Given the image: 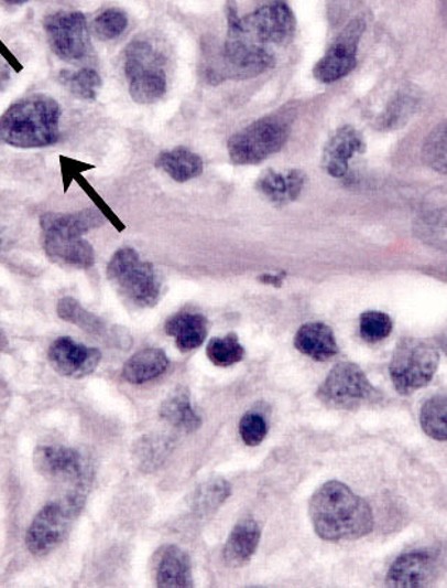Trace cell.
<instances>
[{"instance_id": "f6af8a7d", "label": "cell", "mask_w": 447, "mask_h": 588, "mask_svg": "<svg viewBox=\"0 0 447 588\" xmlns=\"http://www.w3.org/2000/svg\"><path fill=\"white\" fill-rule=\"evenodd\" d=\"M3 2H7L9 4H24L28 3L29 0H3Z\"/></svg>"}, {"instance_id": "f1b7e54d", "label": "cell", "mask_w": 447, "mask_h": 588, "mask_svg": "<svg viewBox=\"0 0 447 588\" xmlns=\"http://www.w3.org/2000/svg\"><path fill=\"white\" fill-rule=\"evenodd\" d=\"M57 316L63 321L75 323L83 331L91 335L101 336L107 332L106 322L95 313L87 311L80 302L72 297H64L57 303Z\"/></svg>"}, {"instance_id": "e0dca14e", "label": "cell", "mask_w": 447, "mask_h": 588, "mask_svg": "<svg viewBox=\"0 0 447 588\" xmlns=\"http://www.w3.org/2000/svg\"><path fill=\"white\" fill-rule=\"evenodd\" d=\"M363 151L366 143L360 131L351 126H344L334 133L324 149V167L331 178L341 179L347 175L352 157Z\"/></svg>"}, {"instance_id": "d6986e66", "label": "cell", "mask_w": 447, "mask_h": 588, "mask_svg": "<svg viewBox=\"0 0 447 588\" xmlns=\"http://www.w3.org/2000/svg\"><path fill=\"white\" fill-rule=\"evenodd\" d=\"M43 248L53 263L64 267L88 269L96 264L91 244L83 238H61L43 235Z\"/></svg>"}, {"instance_id": "4dcf8cb0", "label": "cell", "mask_w": 447, "mask_h": 588, "mask_svg": "<svg viewBox=\"0 0 447 588\" xmlns=\"http://www.w3.org/2000/svg\"><path fill=\"white\" fill-rule=\"evenodd\" d=\"M417 107H419V96L414 89L397 93L388 105L386 110L383 111L381 126L388 130L400 129L415 115Z\"/></svg>"}, {"instance_id": "74e56055", "label": "cell", "mask_w": 447, "mask_h": 588, "mask_svg": "<svg viewBox=\"0 0 447 588\" xmlns=\"http://www.w3.org/2000/svg\"><path fill=\"white\" fill-rule=\"evenodd\" d=\"M239 432L246 445L259 446L268 436L266 420L258 414L244 415L240 420Z\"/></svg>"}, {"instance_id": "d590c367", "label": "cell", "mask_w": 447, "mask_h": 588, "mask_svg": "<svg viewBox=\"0 0 447 588\" xmlns=\"http://www.w3.org/2000/svg\"><path fill=\"white\" fill-rule=\"evenodd\" d=\"M394 322L385 312L367 311L360 318V333L362 340L377 344L391 335Z\"/></svg>"}, {"instance_id": "30bf717a", "label": "cell", "mask_w": 447, "mask_h": 588, "mask_svg": "<svg viewBox=\"0 0 447 588\" xmlns=\"http://www.w3.org/2000/svg\"><path fill=\"white\" fill-rule=\"evenodd\" d=\"M219 71L210 76V81L224 78H252L274 66V56L266 49L255 45L248 39L228 38L219 53Z\"/></svg>"}, {"instance_id": "44dd1931", "label": "cell", "mask_w": 447, "mask_h": 588, "mask_svg": "<svg viewBox=\"0 0 447 588\" xmlns=\"http://www.w3.org/2000/svg\"><path fill=\"white\" fill-rule=\"evenodd\" d=\"M262 531L252 517H244L233 527L225 544L224 558L230 567H242L258 550Z\"/></svg>"}, {"instance_id": "484cf974", "label": "cell", "mask_w": 447, "mask_h": 588, "mask_svg": "<svg viewBox=\"0 0 447 588\" xmlns=\"http://www.w3.org/2000/svg\"><path fill=\"white\" fill-rule=\"evenodd\" d=\"M156 165L178 183H186V181L199 178L204 171V160L200 159V156L185 149V147L164 151L156 159Z\"/></svg>"}, {"instance_id": "52a82bcc", "label": "cell", "mask_w": 447, "mask_h": 588, "mask_svg": "<svg viewBox=\"0 0 447 588\" xmlns=\"http://www.w3.org/2000/svg\"><path fill=\"white\" fill-rule=\"evenodd\" d=\"M83 507H85V496L78 492L62 502L46 504L34 516L31 527L28 528L24 538L28 550L33 556L43 557L61 546Z\"/></svg>"}, {"instance_id": "8d00e7d4", "label": "cell", "mask_w": 447, "mask_h": 588, "mask_svg": "<svg viewBox=\"0 0 447 588\" xmlns=\"http://www.w3.org/2000/svg\"><path fill=\"white\" fill-rule=\"evenodd\" d=\"M92 28H95L96 36L101 41H115L127 31L128 18L120 9H107V11L98 14Z\"/></svg>"}, {"instance_id": "d6a6232c", "label": "cell", "mask_w": 447, "mask_h": 588, "mask_svg": "<svg viewBox=\"0 0 447 588\" xmlns=\"http://www.w3.org/2000/svg\"><path fill=\"white\" fill-rule=\"evenodd\" d=\"M206 355L214 365L228 367L239 364L244 357V348L236 333L222 338H214L206 348Z\"/></svg>"}, {"instance_id": "ba28073f", "label": "cell", "mask_w": 447, "mask_h": 588, "mask_svg": "<svg viewBox=\"0 0 447 588\" xmlns=\"http://www.w3.org/2000/svg\"><path fill=\"white\" fill-rule=\"evenodd\" d=\"M317 396L328 408L344 410L360 409L382 399L381 392L371 384L366 372L351 362L334 366Z\"/></svg>"}, {"instance_id": "ee69618b", "label": "cell", "mask_w": 447, "mask_h": 588, "mask_svg": "<svg viewBox=\"0 0 447 588\" xmlns=\"http://www.w3.org/2000/svg\"><path fill=\"white\" fill-rule=\"evenodd\" d=\"M9 346V341L3 331H0V352L7 351Z\"/></svg>"}, {"instance_id": "7c38bea8", "label": "cell", "mask_w": 447, "mask_h": 588, "mask_svg": "<svg viewBox=\"0 0 447 588\" xmlns=\"http://www.w3.org/2000/svg\"><path fill=\"white\" fill-rule=\"evenodd\" d=\"M363 31H366V22L362 19H353L342 29L326 55L314 66L313 75L316 81L330 85L350 75L357 66L358 45H360Z\"/></svg>"}, {"instance_id": "ab89813d", "label": "cell", "mask_w": 447, "mask_h": 588, "mask_svg": "<svg viewBox=\"0 0 447 588\" xmlns=\"http://www.w3.org/2000/svg\"><path fill=\"white\" fill-rule=\"evenodd\" d=\"M9 82H11V67L0 58V90H3Z\"/></svg>"}, {"instance_id": "603a6c76", "label": "cell", "mask_w": 447, "mask_h": 588, "mask_svg": "<svg viewBox=\"0 0 447 588\" xmlns=\"http://www.w3.org/2000/svg\"><path fill=\"white\" fill-rule=\"evenodd\" d=\"M304 183H306V175L302 171L293 170L283 174L270 170L259 179L255 188L273 203L284 205L298 199Z\"/></svg>"}, {"instance_id": "ac0fdd59", "label": "cell", "mask_w": 447, "mask_h": 588, "mask_svg": "<svg viewBox=\"0 0 447 588\" xmlns=\"http://www.w3.org/2000/svg\"><path fill=\"white\" fill-rule=\"evenodd\" d=\"M106 218L96 209L77 213H46L41 217L43 235L61 238H81L92 228L101 227Z\"/></svg>"}, {"instance_id": "2e32d148", "label": "cell", "mask_w": 447, "mask_h": 588, "mask_svg": "<svg viewBox=\"0 0 447 588\" xmlns=\"http://www.w3.org/2000/svg\"><path fill=\"white\" fill-rule=\"evenodd\" d=\"M152 576L156 587L188 588L194 586L188 553L178 546H162L152 557Z\"/></svg>"}, {"instance_id": "f546056e", "label": "cell", "mask_w": 447, "mask_h": 588, "mask_svg": "<svg viewBox=\"0 0 447 588\" xmlns=\"http://www.w3.org/2000/svg\"><path fill=\"white\" fill-rule=\"evenodd\" d=\"M422 430L435 440H447V396L436 395L427 399L421 409Z\"/></svg>"}, {"instance_id": "d4e9b609", "label": "cell", "mask_w": 447, "mask_h": 588, "mask_svg": "<svg viewBox=\"0 0 447 588\" xmlns=\"http://www.w3.org/2000/svg\"><path fill=\"white\" fill-rule=\"evenodd\" d=\"M161 418L185 432H195L203 425V419L192 406L189 392L178 388L164 400L160 410Z\"/></svg>"}, {"instance_id": "5bb4252c", "label": "cell", "mask_w": 447, "mask_h": 588, "mask_svg": "<svg viewBox=\"0 0 447 588\" xmlns=\"http://www.w3.org/2000/svg\"><path fill=\"white\" fill-rule=\"evenodd\" d=\"M33 464L36 472L46 479L81 484L87 478L81 455L64 446H41L34 450Z\"/></svg>"}, {"instance_id": "9a60e30c", "label": "cell", "mask_w": 447, "mask_h": 588, "mask_svg": "<svg viewBox=\"0 0 447 588\" xmlns=\"http://www.w3.org/2000/svg\"><path fill=\"white\" fill-rule=\"evenodd\" d=\"M437 575L436 558L430 553L416 550L397 557L386 576V586L422 588L430 586Z\"/></svg>"}, {"instance_id": "6da1fadb", "label": "cell", "mask_w": 447, "mask_h": 588, "mask_svg": "<svg viewBox=\"0 0 447 588\" xmlns=\"http://www.w3.org/2000/svg\"><path fill=\"white\" fill-rule=\"evenodd\" d=\"M309 517L314 532L327 542L357 541L373 528L370 504L337 480L324 483L313 494Z\"/></svg>"}, {"instance_id": "cb8c5ba5", "label": "cell", "mask_w": 447, "mask_h": 588, "mask_svg": "<svg viewBox=\"0 0 447 588\" xmlns=\"http://www.w3.org/2000/svg\"><path fill=\"white\" fill-rule=\"evenodd\" d=\"M170 360L162 350L149 348L132 355L122 367V377L132 385H144L165 374Z\"/></svg>"}, {"instance_id": "b9f144b4", "label": "cell", "mask_w": 447, "mask_h": 588, "mask_svg": "<svg viewBox=\"0 0 447 588\" xmlns=\"http://www.w3.org/2000/svg\"><path fill=\"white\" fill-rule=\"evenodd\" d=\"M9 245H11V239H9V235L7 234V232H4L3 228H0V252H4V249H8Z\"/></svg>"}, {"instance_id": "3957f363", "label": "cell", "mask_w": 447, "mask_h": 588, "mask_svg": "<svg viewBox=\"0 0 447 588\" xmlns=\"http://www.w3.org/2000/svg\"><path fill=\"white\" fill-rule=\"evenodd\" d=\"M107 277L126 300L140 308L160 302L161 279L151 263L142 261L132 248H121L107 267Z\"/></svg>"}, {"instance_id": "4316f807", "label": "cell", "mask_w": 447, "mask_h": 588, "mask_svg": "<svg viewBox=\"0 0 447 588\" xmlns=\"http://www.w3.org/2000/svg\"><path fill=\"white\" fill-rule=\"evenodd\" d=\"M232 493V488L225 479H210L195 490L190 507L198 516H209L218 511Z\"/></svg>"}, {"instance_id": "8fae6325", "label": "cell", "mask_w": 447, "mask_h": 588, "mask_svg": "<svg viewBox=\"0 0 447 588\" xmlns=\"http://www.w3.org/2000/svg\"><path fill=\"white\" fill-rule=\"evenodd\" d=\"M242 28L250 42L286 46L296 32V18L287 3L276 0L242 18Z\"/></svg>"}, {"instance_id": "8992f818", "label": "cell", "mask_w": 447, "mask_h": 588, "mask_svg": "<svg viewBox=\"0 0 447 588\" xmlns=\"http://www.w3.org/2000/svg\"><path fill=\"white\" fill-rule=\"evenodd\" d=\"M124 71L132 100L152 105L166 93L165 58L149 41L131 42L126 49Z\"/></svg>"}, {"instance_id": "836d02e7", "label": "cell", "mask_w": 447, "mask_h": 588, "mask_svg": "<svg viewBox=\"0 0 447 588\" xmlns=\"http://www.w3.org/2000/svg\"><path fill=\"white\" fill-rule=\"evenodd\" d=\"M422 157L437 173L447 174V121L435 127L422 147Z\"/></svg>"}, {"instance_id": "5b68a950", "label": "cell", "mask_w": 447, "mask_h": 588, "mask_svg": "<svg viewBox=\"0 0 447 588\" xmlns=\"http://www.w3.org/2000/svg\"><path fill=\"white\" fill-rule=\"evenodd\" d=\"M292 127L286 117H263L229 139L230 160L238 165L259 164L286 146Z\"/></svg>"}, {"instance_id": "9c48e42d", "label": "cell", "mask_w": 447, "mask_h": 588, "mask_svg": "<svg viewBox=\"0 0 447 588\" xmlns=\"http://www.w3.org/2000/svg\"><path fill=\"white\" fill-rule=\"evenodd\" d=\"M48 45L57 57L66 62H81L90 55V32L85 14L61 11L44 19Z\"/></svg>"}, {"instance_id": "7bdbcfd3", "label": "cell", "mask_w": 447, "mask_h": 588, "mask_svg": "<svg viewBox=\"0 0 447 588\" xmlns=\"http://www.w3.org/2000/svg\"><path fill=\"white\" fill-rule=\"evenodd\" d=\"M437 4H439L441 21H444L445 26L447 28V0H437Z\"/></svg>"}, {"instance_id": "83f0119b", "label": "cell", "mask_w": 447, "mask_h": 588, "mask_svg": "<svg viewBox=\"0 0 447 588\" xmlns=\"http://www.w3.org/2000/svg\"><path fill=\"white\" fill-rule=\"evenodd\" d=\"M414 233L421 242L447 253V209L422 214L414 224Z\"/></svg>"}, {"instance_id": "f35d334b", "label": "cell", "mask_w": 447, "mask_h": 588, "mask_svg": "<svg viewBox=\"0 0 447 588\" xmlns=\"http://www.w3.org/2000/svg\"><path fill=\"white\" fill-rule=\"evenodd\" d=\"M286 278V274H263L259 277V281L263 282L264 286L282 287Z\"/></svg>"}, {"instance_id": "7a4b0ae2", "label": "cell", "mask_w": 447, "mask_h": 588, "mask_svg": "<svg viewBox=\"0 0 447 588\" xmlns=\"http://www.w3.org/2000/svg\"><path fill=\"white\" fill-rule=\"evenodd\" d=\"M61 105L53 97L34 93L14 101L0 116V143L17 149H42L61 140Z\"/></svg>"}, {"instance_id": "60d3db41", "label": "cell", "mask_w": 447, "mask_h": 588, "mask_svg": "<svg viewBox=\"0 0 447 588\" xmlns=\"http://www.w3.org/2000/svg\"><path fill=\"white\" fill-rule=\"evenodd\" d=\"M437 346H439L447 355V327L439 333V336H437Z\"/></svg>"}, {"instance_id": "277c9868", "label": "cell", "mask_w": 447, "mask_h": 588, "mask_svg": "<svg viewBox=\"0 0 447 588\" xmlns=\"http://www.w3.org/2000/svg\"><path fill=\"white\" fill-rule=\"evenodd\" d=\"M439 346L419 338H405L396 345L390 364L392 384L397 394L412 395L424 388L439 367Z\"/></svg>"}, {"instance_id": "7402d4cb", "label": "cell", "mask_w": 447, "mask_h": 588, "mask_svg": "<svg viewBox=\"0 0 447 588\" xmlns=\"http://www.w3.org/2000/svg\"><path fill=\"white\" fill-rule=\"evenodd\" d=\"M294 345L303 355L318 362L330 361L338 354L336 335L323 322H309L299 328Z\"/></svg>"}, {"instance_id": "e575fe53", "label": "cell", "mask_w": 447, "mask_h": 588, "mask_svg": "<svg viewBox=\"0 0 447 588\" xmlns=\"http://www.w3.org/2000/svg\"><path fill=\"white\" fill-rule=\"evenodd\" d=\"M170 443L160 436H144L135 446V459L140 469L149 472L156 469L164 462L170 453Z\"/></svg>"}, {"instance_id": "1f68e13d", "label": "cell", "mask_w": 447, "mask_h": 588, "mask_svg": "<svg viewBox=\"0 0 447 588\" xmlns=\"http://www.w3.org/2000/svg\"><path fill=\"white\" fill-rule=\"evenodd\" d=\"M61 82L81 100H95L101 87V77L95 68H81L75 73L63 71Z\"/></svg>"}, {"instance_id": "4fadbf2b", "label": "cell", "mask_w": 447, "mask_h": 588, "mask_svg": "<svg viewBox=\"0 0 447 588\" xmlns=\"http://www.w3.org/2000/svg\"><path fill=\"white\" fill-rule=\"evenodd\" d=\"M47 357L57 374L81 379L91 375L100 365L101 352L97 348L78 344L72 338L62 336L53 342Z\"/></svg>"}, {"instance_id": "ffe728a7", "label": "cell", "mask_w": 447, "mask_h": 588, "mask_svg": "<svg viewBox=\"0 0 447 588\" xmlns=\"http://www.w3.org/2000/svg\"><path fill=\"white\" fill-rule=\"evenodd\" d=\"M165 332L175 338L181 352L198 350L208 335V320L203 313L181 311L165 322Z\"/></svg>"}]
</instances>
